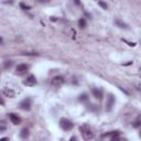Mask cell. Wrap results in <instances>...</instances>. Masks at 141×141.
<instances>
[{
    "mask_svg": "<svg viewBox=\"0 0 141 141\" xmlns=\"http://www.w3.org/2000/svg\"><path fill=\"white\" fill-rule=\"evenodd\" d=\"M29 67L30 66L28 64H19L18 66L16 67V74L17 75H24V74H26V72L29 70Z\"/></svg>",
    "mask_w": 141,
    "mask_h": 141,
    "instance_id": "obj_3",
    "label": "cell"
},
{
    "mask_svg": "<svg viewBox=\"0 0 141 141\" xmlns=\"http://www.w3.org/2000/svg\"><path fill=\"white\" fill-rule=\"evenodd\" d=\"M51 83H52V85H54V86H61L62 84L64 83V77L61 76V75H58V76L53 77Z\"/></svg>",
    "mask_w": 141,
    "mask_h": 141,
    "instance_id": "obj_8",
    "label": "cell"
},
{
    "mask_svg": "<svg viewBox=\"0 0 141 141\" xmlns=\"http://www.w3.org/2000/svg\"><path fill=\"white\" fill-rule=\"evenodd\" d=\"M31 106H32L31 98H25L20 103V108H21L22 110H25V111H29V110L31 109Z\"/></svg>",
    "mask_w": 141,
    "mask_h": 141,
    "instance_id": "obj_4",
    "label": "cell"
},
{
    "mask_svg": "<svg viewBox=\"0 0 141 141\" xmlns=\"http://www.w3.org/2000/svg\"><path fill=\"white\" fill-rule=\"evenodd\" d=\"M106 137H110L111 140H118L119 139V131H111L109 133H105L102 136V138H106Z\"/></svg>",
    "mask_w": 141,
    "mask_h": 141,
    "instance_id": "obj_10",
    "label": "cell"
},
{
    "mask_svg": "<svg viewBox=\"0 0 141 141\" xmlns=\"http://www.w3.org/2000/svg\"><path fill=\"white\" fill-rule=\"evenodd\" d=\"M2 94L5 95L6 97H10V98H13L15 97V92H13L12 89H10V88H7V87H5V88L2 89Z\"/></svg>",
    "mask_w": 141,
    "mask_h": 141,
    "instance_id": "obj_11",
    "label": "cell"
},
{
    "mask_svg": "<svg viewBox=\"0 0 141 141\" xmlns=\"http://www.w3.org/2000/svg\"><path fill=\"white\" fill-rule=\"evenodd\" d=\"M38 2H40V3H46V2H50L51 0H36Z\"/></svg>",
    "mask_w": 141,
    "mask_h": 141,
    "instance_id": "obj_22",
    "label": "cell"
},
{
    "mask_svg": "<svg viewBox=\"0 0 141 141\" xmlns=\"http://www.w3.org/2000/svg\"><path fill=\"white\" fill-rule=\"evenodd\" d=\"M78 25H79L80 29H85V26H86V21H85V19H79Z\"/></svg>",
    "mask_w": 141,
    "mask_h": 141,
    "instance_id": "obj_16",
    "label": "cell"
},
{
    "mask_svg": "<svg viewBox=\"0 0 141 141\" xmlns=\"http://www.w3.org/2000/svg\"><path fill=\"white\" fill-rule=\"evenodd\" d=\"M36 83L38 82H36V78L34 75H30L23 80V85H25V86H34L36 85Z\"/></svg>",
    "mask_w": 141,
    "mask_h": 141,
    "instance_id": "obj_5",
    "label": "cell"
},
{
    "mask_svg": "<svg viewBox=\"0 0 141 141\" xmlns=\"http://www.w3.org/2000/svg\"><path fill=\"white\" fill-rule=\"evenodd\" d=\"M115 24L117 26H119V28H121V29H128V25L126 24V23H123L122 21H120V20H115Z\"/></svg>",
    "mask_w": 141,
    "mask_h": 141,
    "instance_id": "obj_14",
    "label": "cell"
},
{
    "mask_svg": "<svg viewBox=\"0 0 141 141\" xmlns=\"http://www.w3.org/2000/svg\"><path fill=\"white\" fill-rule=\"evenodd\" d=\"M78 100L79 102H86V100H88V96H87L86 94H83V95H80L78 97Z\"/></svg>",
    "mask_w": 141,
    "mask_h": 141,
    "instance_id": "obj_17",
    "label": "cell"
},
{
    "mask_svg": "<svg viewBox=\"0 0 141 141\" xmlns=\"http://www.w3.org/2000/svg\"><path fill=\"white\" fill-rule=\"evenodd\" d=\"M9 119L11 120V122L13 123V125H20L21 121H22V119L20 118L18 115H16V114H13V112L9 114Z\"/></svg>",
    "mask_w": 141,
    "mask_h": 141,
    "instance_id": "obj_7",
    "label": "cell"
},
{
    "mask_svg": "<svg viewBox=\"0 0 141 141\" xmlns=\"http://www.w3.org/2000/svg\"><path fill=\"white\" fill-rule=\"evenodd\" d=\"M6 130V126H5V123L1 122V127H0V132H2V131H5Z\"/></svg>",
    "mask_w": 141,
    "mask_h": 141,
    "instance_id": "obj_21",
    "label": "cell"
},
{
    "mask_svg": "<svg viewBox=\"0 0 141 141\" xmlns=\"http://www.w3.org/2000/svg\"><path fill=\"white\" fill-rule=\"evenodd\" d=\"M12 65H13V62H12V61H6L5 64H3V68H5V69H8V68L11 67Z\"/></svg>",
    "mask_w": 141,
    "mask_h": 141,
    "instance_id": "obj_15",
    "label": "cell"
},
{
    "mask_svg": "<svg viewBox=\"0 0 141 141\" xmlns=\"http://www.w3.org/2000/svg\"><path fill=\"white\" fill-rule=\"evenodd\" d=\"M92 94H93V96L95 97L96 99H103V97H104V93H103V90L102 89H99V88H94L92 90Z\"/></svg>",
    "mask_w": 141,
    "mask_h": 141,
    "instance_id": "obj_9",
    "label": "cell"
},
{
    "mask_svg": "<svg viewBox=\"0 0 141 141\" xmlns=\"http://www.w3.org/2000/svg\"><path fill=\"white\" fill-rule=\"evenodd\" d=\"M51 21H56V18H55V17H52V18H51Z\"/></svg>",
    "mask_w": 141,
    "mask_h": 141,
    "instance_id": "obj_25",
    "label": "cell"
},
{
    "mask_svg": "<svg viewBox=\"0 0 141 141\" xmlns=\"http://www.w3.org/2000/svg\"><path fill=\"white\" fill-rule=\"evenodd\" d=\"M132 127L133 128H140L141 127V115H139L137 117V119L132 122Z\"/></svg>",
    "mask_w": 141,
    "mask_h": 141,
    "instance_id": "obj_12",
    "label": "cell"
},
{
    "mask_svg": "<svg viewBox=\"0 0 141 141\" xmlns=\"http://www.w3.org/2000/svg\"><path fill=\"white\" fill-rule=\"evenodd\" d=\"M20 8H21V9H23V10H26V11H28V10H30V9H31V7H29V6H25L23 2H21V3H20Z\"/></svg>",
    "mask_w": 141,
    "mask_h": 141,
    "instance_id": "obj_19",
    "label": "cell"
},
{
    "mask_svg": "<svg viewBox=\"0 0 141 141\" xmlns=\"http://www.w3.org/2000/svg\"><path fill=\"white\" fill-rule=\"evenodd\" d=\"M22 55H26V56H38L39 53H35V52H24V53H22Z\"/></svg>",
    "mask_w": 141,
    "mask_h": 141,
    "instance_id": "obj_18",
    "label": "cell"
},
{
    "mask_svg": "<svg viewBox=\"0 0 141 141\" xmlns=\"http://www.w3.org/2000/svg\"><path fill=\"white\" fill-rule=\"evenodd\" d=\"M114 105H115V97L112 95H109L107 97V102H106V111H110L112 109Z\"/></svg>",
    "mask_w": 141,
    "mask_h": 141,
    "instance_id": "obj_6",
    "label": "cell"
},
{
    "mask_svg": "<svg viewBox=\"0 0 141 141\" xmlns=\"http://www.w3.org/2000/svg\"><path fill=\"white\" fill-rule=\"evenodd\" d=\"M140 70H141V68H140Z\"/></svg>",
    "mask_w": 141,
    "mask_h": 141,
    "instance_id": "obj_27",
    "label": "cell"
},
{
    "mask_svg": "<svg viewBox=\"0 0 141 141\" xmlns=\"http://www.w3.org/2000/svg\"><path fill=\"white\" fill-rule=\"evenodd\" d=\"M75 3L76 5H80V0H75Z\"/></svg>",
    "mask_w": 141,
    "mask_h": 141,
    "instance_id": "obj_24",
    "label": "cell"
},
{
    "mask_svg": "<svg viewBox=\"0 0 141 141\" xmlns=\"http://www.w3.org/2000/svg\"><path fill=\"white\" fill-rule=\"evenodd\" d=\"M99 6H100V7H103L104 9H107V5H106L105 2H103V1H99Z\"/></svg>",
    "mask_w": 141,
    "mask_h": 141,
    "instance_id": "obj_20",
    "label": "cell"
},
{
    "mask_svg": "<svg viewBox=\"0 0 141 141\" xmlns=\"http://www.w3.org/2000/svg\"><path fill=\"white\" fill-rule=\"evenodd\" d=\"M60 126H61V128L63 130H65V131H69V130H72L73 127H74L73 122L66 118H61V120H60Z\"/></svg>",
    "mask_w": 141,
    "mask_h": 141,
    "instance_id": "obj_2",
    "label": "cell"
},
{
    "mask_svg": "<svg viewBox=\"0 0 141 141\" xmlns=\"http://www.w3.org/2000/svg\"><path fill=\"white\" fill-rule=\"evenodd\" d=\"M139 136H140V138H141V131H140V133H139Z\"/></svg>",
    "mask_w": 141,
    "mask_h": 141,
    "instance_id": "obj_26",
    "label": "cell"
},
{
    "mask_svg": "<svg viewBox=\"0 0 141 141\" xmlns=\"http://www.w3.org/2000/svg\"><path fill=\"white\" fill-rule=\"evenodd\" d=\"M79 131L82 132V136L85 140H92L94 138V132H92V130L85 125L79 127Z\"/></svg>",
    "mask_w": 141,
    "mask_h": 141,
    "instance_id": "obj_1",
    "label": "cell"
},
{
    "mask_svg": "<svg viewBox=\"0 0 141 141\" xmlns=\"http://www.w3.org/2000/svg\"><path fill=\"white\" fill-rule=\"evenodd\" d=\"M20 137H21L22 139H26L29 137V129L28 128H23L21 130V132H20Z\"/></svg>",
    "mask_w": 141,
    "mask_h": 141,
    "instance_id": "obj_13",
    "label": "cell"
},
{
    "mask_svg": "<svg viewBox=\"0 0 141 141\" xmlns=\"http://www.w3.org/2000/svg\"><path fill=\"white\" fill-rule=\"evenodd\" d=\"M119 89H120V90H121V92H123V93H125V94H127V95H129V93H128V92H127V90H125V89H123V88H121V87H119Z\"/></svg>",
    "mask_w": 141,
    "mask_h": 141,
    "instance_id": "obj_23",
    "label": "cell"
}]
</instances>
